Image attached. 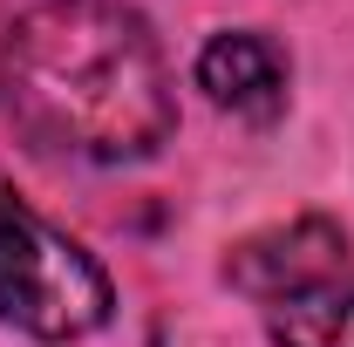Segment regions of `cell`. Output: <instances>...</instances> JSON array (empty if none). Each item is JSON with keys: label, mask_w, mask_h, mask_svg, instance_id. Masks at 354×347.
<instances>
[{"label": "cell", "mask_w": 354, "mask_h": 347, "mask_svg": "<svg viewBox=\"0 0 354 347\" xmlns=\"http://www.w3.org/2000/svg\"><path fill=\"white\" fill-rule=\"evenodd\" d=\"M232 286H245L252 300H293V293H313V286H334V279H348V238H341V225H327V218H293V225H272L259 238H245V245H232Z\"/></svg>", "instance_id": "cell-3"}, {"label": "cell", "mask_w": 354, "mask_h": 347, "mask_svg": "<svg viewBox=\"0 0 354 347\" xmlns=\"http://www.w3.org/2000/svg\"><path fill=\"white\" fill-rule=\"evenodd\" d=\"M0 313L35 341H82L109 320V279L0 177Z\"/></svg>", "instance_id": "cell-2"}, {"label": "cell", "mask_w": 354, "mask_h": 347, "mask_svg": "<svg viewBox=\"0 0 354 347\" xmlns=\"http://www.w3.org/2000/svg\"><path fill=\"white\" fill-rule=\"evenodd\" d=\"M0 102L41 150L88 164H143L177 123L164 48L116 0L28 7L0 41Z\"/></svg>", "instance_id": "cell-1"}, {"label": "cell", "mask_w": 354, "mask_h": 347, "mask_svg": "<svg viewBox=\"0 0 354 347\" xmlns=\"http://www.w3.org/2000/svg\"><path fill=\"white\" fill-rule=\"evenodd\" d=\"M198 88L218 109H232V116L266 123V116L286 109V62L259 35H218V41L198 55Z\"/></svg>", "instance_id": "cell-4"}, {"label": "cell", "mask_w": 354, "mask_h": 347, "mask_svg": "<svg viewBox=\"0 0 354 347\" xmlns=\"http://www.w3.org/2000/svg\"><path fill=\"white\" fill-rule=\"evenodd\" d=\"M266 327H272L279 347H354V279H334V286L279 300Z\"/></svg>", "instance_id": "cell-5"}]
</instances>
